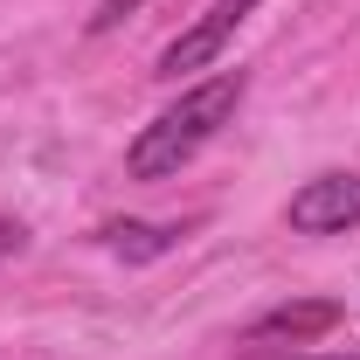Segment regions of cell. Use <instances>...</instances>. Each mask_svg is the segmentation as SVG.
I'll list each match as a JSON object with an SVG mask.
<instances>
[{"label":"cell","instance_id":"1","mask_svg":"<svg viewBox=\"0 0 360 360\" xmlns=\"http://www.w3.org/2000/svg\"><path fill=\"white\" fill-rule=\"evenodd\" d=\"M243 90H250V77L243 70H215L208 84L180 90V104H167L146 132L132 139V153H125V174L132 180H167L180 174L208 139L222 132L229 118H236V104H243Z\"/></svg>","mask_w":360,"mask_h":360},{"label":"cell","instance_id":"2","mask_svg":"<svg viewBox=\"0 0 360 360\" xmlns=\"http://www.w3.org/2000/svg\"><path fill=\"white\" fill-rule=\"evenodd\" d=\"M284 222L298 229V236H340V229H354L360 222V174H319V180H305V187L291 194Z\"/></svg>","mask_w":360,"mask_h":360},{"label":"cell","instance_id":"3","mask_svg":"<svg viewBox=\"0 0 360 360\" xmlns=\"http://www.w3.org/2000/svg\"><path fill=\"white\" fill-rule=\"evenodd\" d=\"M250 7H257V0H215V7H208V14H201V21L187 28V35H174V42L160 49V70H153V77L208 70V63H215V56L229 49V35H236V28L250 21Z\"/></svg>","mask_w":360,"mask_h":360},{"label":"cell","instance_id":"4","mask_svg":"<svg viewBox=\"0 0 360 360\" xmlns=\"http://www.w3.org/2000/svg\"><path fill=\"white\" fill-rule=\"evenodd\" d=\"M340 326V305L333 298H298V305H277V312H264L257 326H250V340H319V333H333Z\"/></svg>","mask_w":360,"mask_h":360},{"label":"cell","instance_id":"5","mask_svg":"<svg viewBox=\"0 0 360 360\" xmlns=\"http://www.w3.org/2000/svg\"><path fill=\"white\" fill-rule=\"evenodd\" d=\"M97 236H104L125 264H146V257H167L180 236H187V222H104Z\"/></svg>","mask_w":360,"mask_h":360},{"label":"cell","instance_id":"6","mask_svg":"<svg viewBox=\"0 0 360 360\" xmlns=\"http://www.w3.org/2000/svg\"><path fill=\"white\" fill-rule=\"evenodd\" d=\"M132 7H139V0H97V14H90V35H111V28H118Z\"/></svg>","mask_w":360,"mask_h":360},{"label":"cell","instance_id":"7","mask_svg":"<svg viewBox=\"0 0 360 360\" xmlns=\"http://www.w3.org/2000/svg\"><path fill=\"white\" fill-rule=\"evenodd\" d=\"M21 243H28V229H21V222H7V215H0V264H7V257H14Z\"/></svg>","mask_w":360,"mask_h":360},{"label":"cell","instance_id":"8","mask_svg":"<svg viewBox=\"0 0 360 360\" xmlns=\"http://www.w3.org/2000/svg\"><path fill=\"white\" fill-rule=\"evenodd\" d=\"M250 360H305V354H250ZM333 360H347V354H333Z\"/></svg>","mask_w":360,"mask_h":360}]
</instances>
